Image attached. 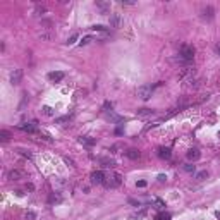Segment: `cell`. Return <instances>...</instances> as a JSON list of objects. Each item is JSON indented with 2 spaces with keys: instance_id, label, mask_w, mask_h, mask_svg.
Returning <instances> with one entry per match:
<instances>
[{
  "instance_id": "cell-1",
  "label": "cell",
  "mask_w": 220,
  "mask_h": 220,
  "mask_svg": "<svg viewBox=\"0 0 220 220\" xmlns=\"http://www.w3.org/2000/svg\"><path fill=\"white\" fill-rule=\"evenodd\" d=\"M179 59L182 62H192L194 59V47L192 45H182L179 52Z\"/></svg>"
},
{
  "instance_id": "cell-2",
  "label": "cell",
  "mask_w": 220,
  "mask_h": 220,
  "mask_svg": "<svg viewBox=\"0 0 220 220\" xmlns=\"http://www.w3.org/2000/svg\"><path fill=\"white\" fill-rule=\"evenodd\" d=\"M103 184L107 186V187H119V186L122 184V175L117 174V172H114V174H110L109 177H105V182H103Z\"/></svg>"
},
{
  "instance_id": "cell-3",
  "label": "cell",
  "mask_w": 220,
  "mask_h": 220,
  "mask_svg": "<svg viewBox=\"0 0 220 220\" xmlns=\"http://www.w3.org/2000/svg\"><path fill=\"white\" fill-rule=\"evenodd\" d=\"M153 88L155 86H151V84H143V86H139L138 88V96L141 98V100H150L151 98V93H153Z\"/></svg>"
},
{
  "instance_id": "cell-4",
  "label": "cell",
  "mask_w": 220,
  "mask_h": 220,
  "mask_svg": "<svg viewBox=\"0 0 220 220\" xmlns=\"http://www.w3.org/2000/svg\"><path fill=\"white\" fill-rule=\"evenodd\" d=\"M124 24V19L120 14H112L110 16V26L112 28H122Z\"/></svg>"
},
{
  "instance_id": "cell-5",
  "label": "cell",
  "mask_w": 220,
  "mask_h": 220,
  "mask_svg": "<svg viewBox=\"0 0 220 220\" xmlns=\"http://www.w3.org/2000/svg\"><path fill=\"white\" fill-rule=\"evenodd\" d=\"M26 177V174L22 170H17V169H14V170L9 172V175H7V179L9 181H21V179H24Z\"/></svg>"
},
{
  "instance_id": "cell-6",
  "label": "cell",
  "mask_w": 220,
  "mask_h": 220,
  "mask_svg": "<svg viewBox=\"0 0 220 220\" xmlns=\"http://www.w3.org/2000/svg\"><path fill=\"white\" fill-rule=\"evenodd\" d=\"M91 182L93 184H103L105 182V174L102 170H96L91 174Z\"/></svg>"
},
{
  "instance_id": "cell-7",
  "label": "cell",
  "mask_w": 220,
  "mask_h": 220,
  "mask_svg": "<svg viewBox=\"0 0 220 220\" xmlns=\"http://www.w3.org/2000/svg\"><path fill=\"white\" fill-rule=\"evenodd\" d=\"M65 77V74L62 72V71H52V72H48V79L52 82H59V81H62Z\"/></svg>"
},
{
  "instance_id": "cell-8",
  "label": "cell",
  "mask_w": 220,
  "mask_h": 220,
  "mask_svg": "<svg viewBox=\"0 0 220 220\" xmlns=\"http://www.w3.org/2000/svg\"><path fill=\"white\" fill-rule=\"evenodd\" d=\"M21 77H22L21 69H14L12 72H10V82H12V84H19V82H21Z\"/></svg>"
},
{
  "instance_id": "cell-9",
  "label": "cell",
  "mask_w": 220,
  "mask_h": 220,
  "mask_svg": "<svg viewBox=\"0 0 220 220\" xmlns=\"http://www.w3.org/2000/svg\"><path fill=\"white\" fill-rule=\"evenodd\" d=\"M213 14H215V10H213V7H205L203 10H201V17L203 19H206V21H212L213 19Z\"/></svg>"
},
{
  "instance_id": "cell-10",
  "label": "cell",
  "mask_w": 220,
  "mask_h": 220,
  "mask_svg": "<svg viewBox=\"0 0 220 220\" xmlns=\"http://www.w3.org/2000/svg\"><path fill=\"white\" fill-rule=\"evenodd\" d=\"M19 129H21V131H24V132H29V134H34V132H38V131H36V126H34V124H21Z\"/></svg>"
},
{
  "instance_id": "cell-11",
  "label": "cell",
  "mask_w": 220,
  "mask_h": 220,
  "mask_svg": "<svg viewBox=\"0 0 220 220\" xmlns=\"http://www.w3.org/2000/svg\"><path fill=\"white\" fill-rule=\"evenodd\" d=\"M158 157L160 158H164V160H169V158L172 157V153H170V148H158Z\"/></svg>"
},
{
  "instance_id": "cell-12",
  "label": "cell",
  "mask_w": 220,
  "mask_h": 220,
  "mask_svg": "<svg viewBox=\"0 0 220 220\" xmlns=\"http://www.w3.org/2000/svg\"><path fill=\"white\" fill-rule=\"evenodd\" d=\"M199 155H201V153H199V151L196 150V148H192V150L187 151V160L194 162V160H198V158H199Z\"/></svg>"
},
{
  "instance_id": "cell-13",
  "label": "cell",
  "mask_w": 220,
  "mask_h": 220,
  "mask_svg": "<svg viewBox=\"0 0 220 220\" xmlns=\"http://www.w3.org/2000/svg\"><path fill=\"white\" fill-rule=\"evenodd\" d=\"M48 201H50V203H60L62 196L59 194V192H52V194H50V198H48Z\"/></svg>"
},
{
  "instance_id": "cell-14",
  "label": "cell",
  "mask_w": 220,
  "mask_h": 220,
  "mask_svg": "<svg viewBox=\"0 0 220 220\" xmlns=\"http://www.w3.org/2000/svg\"><path fill=\"white\" fill-rule=\"evenodd\" d=\"M138 115H139V117L153 115V110H151V109H139V110H138Z\"/></svg>"
},
{
  "instance_id": "cell-15",
  "label": "cell",
  "mask_w": 220,
  "mask_h": 220,
  "mask_svg": "<svg viewBox=\"0 0 220 220\" xmlns=\"http://www.w3.org/2000/svg\"><path fill=\"white\" fill-rule=\"evenodd\" d=\"M126 155H127L131 160H138V158H139V151L138 150H129V151H126Z\"/></svg>"
},
{
  "instance_id": "cell-16",
  "label": "cell",
  "mask_w": 220,
  "mask_h": 220,
  "mask_svg": "<svg viewBox=\"0 0 220 220\" xmlns=\"http://www.w3.org/2000/svg\"><path fill=\"white\" fill-rule=\"evenodd\" d=\"M155 220H172V217L169 215V213L162 212V213H158L157 217H155Z\"/></svg>"
},
{
  "instance_id": "cell-17",
  "label": "cell",
  "mask_w": 220,
  "mask_h": 220,
  "mask_svg": "<svg viewBox=\"0 0 220 220\" xmlns=\"http://www.w3.org/2000/svg\"><path fill=\"white\" fill-rule=\"evenodd\" d=\"M206 177H208V172H206V170H201V172L196 174V181H205Z\"/></svg>"
},
{
  "instance_id": "cell-18",
  "label": "cell",
  "mask_w": 220,
  "mask_h": 220,
  "mask_svg": "<svg viewBox=\"0 0 220 220\" xmlns=\"http://www.w3.org/2000/svg\"><path fill=\"white\" fill-rule=\"evenodd\" d=\"M96 5L100 7V9H102L103 12H107V10H109V7H110V4H103V2H96Z\"/></svg>"
},
{
  "instance_id": "cell-19",
  "label": "cell",
  "mask_w": 220,
  "mask_h": 220,
  "mask_svg": "<svg viewBox=\"0 0 220 220\" xmlns=\"http://www.w3.org/2000/svg\"><path fill=\"white\" fill-rule=\"evenodd\" d=\"M89 29H91V31H107V28H105V26H102V24H96V26H91Z\"/></svg>"
},
{
  "instance_id": "cell-20",
  "label": "cell",
  "mask_w": 220,
  "mask_h": 220,
  "mask_svg": "<svg viewBox=\"0 0 220 220\" xmlns=\"http://www.w3.org/2000/svg\"><path fill=\"white\" fill-rule=\"evenodd\" d=\"M0 138H2V141H7V139L10 138V134H9L5 129H2V131H0Z\"/></svg>"
},
{
  "instance_id": "cell-21",
  "label": "cell",
  "mask_w": 220,
  "mask_h": 220,
  "mask_svg": "<svg viewBox=\"0 0 220 220\" xmlns=\"http://www.w3.org/2000/svg\"><path fill=\"white\" fill-rule=\"evenodd\" d=\"M43 114L48 115V117H52V115H54V110L50 109V107H43Z\"/></svg>"
},
{
  "instance_id": "cell-22",
  "label": "cell",
  "mask_w": 220,
  "mask_h": 220,
  "mask_svg": "<svg viewBox=\"0 0 220 220\" xmlns=\"http://www.w3.org/2000/svg\"><path fill=\"white\" fill-rule=\"evenodd\" d=\"M79 141L84 144H95V139H88V138H79Z\"/></svg>"
},
{
  "instance_id": "cell-23",
  "label": "cell",
  "mask_w": 220,
  "mask_h": 220,
  "mask_svg": "<svg viewBox=\"0 0 220 220\" xmlns=\"http://www.w3.org/2000/svg\"><path fill=\"white\" fill-rule=\"evenodd\" d=\"M71 115H65V117H60V119H55V124H62V122H67Z\"/></svg>"
},
{
  "instance_id": "cell-24",
  "label": "cell",
  "mask_w": 220,
  "mask_h": 220,
  "mask_svg": "<svg viewBox=\"0 0 220 220\" xmlns=\"http://www.w3.org/2000/svg\"><path fill=\"white\" fill-rule=\"evenodd\" d=\"M26 220H36V213H34V212H28L26 213Z\"/></svg>"
},
{
  "instance_id": "cell-25",
  "label": "cell",
  "mask_w": 220,
  "mask_h": 220,
  "mask_svg": "<svg viewBox=\"0 0 220 220\" xmlns=\"http://www.w3.org/2000/svg\"><path fill=\"white\" fill-rule=\"evenodd\" d=\"M77 38H79L77 34H72V36H71V38L67 40V45H72V43H76V40H77Z\"/></svg>"
},
{
  "instance_id": "cell-26",
  "label": "cell",
  "mask_w": 220,
  "mask_h": 220,
  "mask_svg": "<svg viewBox=\"0 0 220 220\" xmlns=\"http://www.w3.org/2000/svg\"><path fill=\"white\" fill-rule=\"evenodd\" d=\"M194 169H196V167H194V165H191V164L184 165V170L186 172H194Z\"/></svg>"
},
{
  "instance_id": "cell-27",
  "label": "cell",
  "mask_w": 220,
  "mask_h": 220,
  "mask_svg": "<svg viewBox=\"0 0 220 220\" xmlns=\"http://www.w3.org/2000/svg\"><path fill=\"white\" fill-rule=\"evenodd\" d=\"M89 41H91V38H89V36H86V38H82V40H81V47H82V45H88Z\"/></svg>"
},
{
  "instance_id": "cell-28",
  "label": "cell",
  "mask_w": 220,
  "mask_h": 220,
  "mask_svg": "<svg viewBox=\"0 0 220 220\" xmlns=\"http://www.w3.org/2000/svg\"><path fill=\"white\" fill-rule=\"evenodd\" d=\"M136 186L138 187H146V181H138Z\"/></svg>"
},
{
  "instance_id": "cell-29",
  "label": "cell",
  "mask_w": 220,
  "mask_h": 220,
  "mask_svg": "<svg viewBox=\"0 0 220 220\" xmlns=\"http://www.w3.org/2000/svg\"><path fill=\"white\" fill-rule=\"evenodd\" d=\"M165 181H167V175L160 174V175H158V182H165Z\"/></svg>"
},
{
  "instance_id": "cell-30",
  "label": "cell",
  "mask_w": 220,
  "mask_h": 220,
  "mask_svg": "<svg viewBox=\"0 0 220 220\" xmlns=\"http://www.w3.org/2000/svg\"><path fill=\"white\" fill-rule=\"evenodd\" d=\"M157 205H158V208H162V206H165V205H164V201H162V199H157Z\"/></svg>"
},
{
  "instance_id": "cell-31",
  "label": "cell",
  "mask_w": 220,
  "mask_h": 220,
  "mask_svg": "<svg viewBox=\"0 0 220 220\" xmlns=\"http://www.w3.org/2000/svg\"><path fill=\"white\" fill-rule=\"evenodd\" d=\"M215 217H217V219L220 220V212H215Z\"/></svg>"
}]
</instances>
